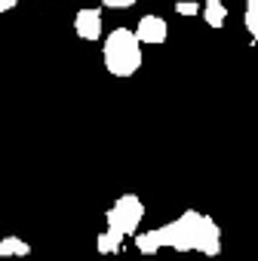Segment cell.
Masks as SVG:
<instances>
[{
	"label": "cell",
	"mask_w": 258,
	"mask_h": 261,
	"mask_svg": "<svg viewBox=\"0 0 258 261\" xmlns=\"http://www.w3.org/2000/svg\"><path fill=\"white\" fill-rule=\"evenodd\" d=\"M246 31L252 34V40L258 43V0H246V16H243Z\"/></svg>",
	"instance_id": "9"
},
{
	"label": "cell",
	"mask_w": 258,
	"mask_h": 261,
	"mask_svg": "<svg viewBox=\"0 0 258 261\" xmlns=\"http://www.w3.org/2000/svg\"><path fill=\"white\" fill-rule=\"evenodd\" d=\"M13 7H19V0H0V13H10Z\"/></svg>",
	"instance_id": "12"
},
{
	"label": "cell",
	"mask_w": 258,
	"mask_h": 261,
	"mask_svg": "<svg viewBox=\"0 0 258 261\" xmlns=\"http://www.w3.org/2000/svg\"><path fill=\"white\" fill-rule=\"evenodd\" d=\"M136 246L142 255H157L160 249H175V252H203L209 258L221 255V227L212 215L188 209L175 221H166L154 230H136Z\"/></svg>",
	"instance_id": "1"
},
{
	"label": "cell",
	"mask_w": 258,
	"mask_h": 261,
	"mask_svg": "<svg viewBox=\"0 0 258 261\" xmlns=\"http://www.w3.org/2000/svg\"><path fill=\"white\" fill-rule=\"evenodd\" d=\"M142 218H145V203H142V197H136V194H120V197L111 203V209L105 212L108 227L120 230L123 237H133V233L139 230Z\"/></svg>",
	"instance_id": "3"
},
{
	"label": "cell",
	"mask_w": 258,
	"mask_h": 261,
	"mask_svg": "<svg viewBox=\"0 0 258 261\" xmlns=\"http://www.w3.org/2000/svg\"><path fill=\"white\" fill-rule=\"evenodd\" d=\"M101 59H105V71L111 77L129 80L142 68V40L136 37V31L117 28L108 34V40L101 46Z\"/></svg>",
	"instance_id": "2"
},
{
	"label": "cell",
	"mask_w": 258,
	"mask_h": 261,
	"mask_svg": "<svg viewBox=\"0 0 258 261\" xmlns=\"http://www.w3.org/2000/svg\"><path fill=\"white\" fill-rule=\"evenodd\" d=\"M133 4H139V0H101V7L108 10H129Z\"/></svg>",
	"instance_id": "10"
},
{
	"label": "cell",
	"mask_w": 258,
	"mask_h": 261,
	"mask_svg": "<svg viewBox=\"0 0 258 261\" xmlns=\"http://www.w3.org/2000/svg\"><path fill=\"white\" fill-rule=\"evenodd\" d=\"M49 4H56V0H49Z\"/></svg>",
	"instance_id": "13"
},
{
	"label": "cell",
	"mask_w": 258,
	"mask_h": 261,
	"mask_svg": "<svg viewBox=\"0 0 258 261\" xmlns=\"http://www.w3.org/2000/svg\"><path fill=\"white\" fill-rule=\"evenodd\" d=\"M136 37L142 43H148V46H160L169 37V25H166L163 16H154V13L151 16H142L139 25H136Z\"/></svg>",
	"instance_id": "4"
},
{
	"label": "cell",
	"mask_w": 258,
	"mask_h": 261,
	"mask_svg": "<svg viewBox=\"0 0 258 261\" xmlns=\"http://www.w3.org/2000/svg\"><path fill=\"white\" fill-rule=\"evenodd\" d=\"M203 22H206L209 28L221 31L224 22H227V7L221 4V0H206V4H203Z\"/></svg>",
	"instance_id": "7"
},
{
	"label": "cell",
	"mask_w": 258,
	"mask_h": 261,
	"mask_svg": "<svg viewBox=\"0 0 258 261\" xmlns=\"http://www.w3.org/2000/svg\"><path fill=\"white\" fill-rule=\"evenodd\" d=\"M123 233L120 230H114V227H105L101 233H98V240H95V252L98 255H117L120 249H123Z\"/></svg>",
	"instance_id": "6"
},
{
	"label": "cell",
	"mask_w": 258,
	"mask_h": 261,
	"mask_svg": "<svg viewBox=\"0 0 258 261\" xmlns=\"http://www.w3.org/2000/svg\"><path fill=\"white\" fill-rule=\"evenodd\" d=\"M31 255V243L22 237H4L0 240V258H25Z\"/></svg>",
	"instance_id": "8"
},
{
	"label": "cell",
	"mask_w": 258,
	"mask_h": 261,
	"mask_svg": "<svg viewBox=\"0 0 258 261\" xmlns=\"http://www.w3.org/2000/svg\"><path fill=\"white\" fill-rule=\"evenodd\" d=\"M74 31L80 40H98L101 37V10L98 7H83L77 16H74Z\"/></svg>",
	"instance_id": "5"
},
{
	"label": "cell",
	"mask_w": 258,
	"mask_h": 261,
	"mask_svg": "<svg viewBox=\"0 0 258 261\" xmlns=\"http://www.w3.org/2000/svg\"><path fill=\"white\" fill-rule=\"evenodd\" d=\"M175 13L178 16H194L197 13V4H185V0H182V4H175Z\"/></svg>",
	"instance_id": "11"
}]
</instances>
